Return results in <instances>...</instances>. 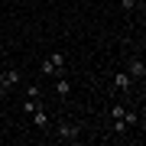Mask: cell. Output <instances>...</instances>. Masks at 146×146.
Listing matches in <instances>:
<instances>
[{"instance_id":"obj_1","label":"cell","mask_w":146,"mask_h":146,"mask_svg":"<svg viewBox=\"0 0 146 146\" xmlns=\"http://www.w3.org/2000/svg\"><path fill=\"white\" fill-rule=\"evenodd\" d=\"M39 72H42V75H52V78H58V75L65 72V55H62V52L46 55V58H42V65H39Z\"/></svg>"},{"instance_id":"obj_2","label":"cell","mask_w":146,"mask_h":146,"mask_svg":"<svg viewBox=\"0 0 146 146\" xmlns=\"http://www.w3.org/2000/svg\"><path fill=\"white\" fill-rule=\"evenodd\" d=\"M55 136L65 140V143H75V140L81 136V123H68V120H62V123L55 127Z\"/></svg>"},{"instance_id":"obj_3","label":"cell","mask_w":146,"mask_h":146,"mask_svg":"<svg viewBox=\"0 0 146 146\" xmlns=\"http://www.w3.org/2000/svg\"><path fill=\"white\" fill-rule=\"evenodd\" d=\"M127 75H130L133 81H143V78H146V65H143L140 55H130V62H127Z\"/></svg>"},{"instance_id":"obj_4","label":"cell","mask_w":146,"mask_h":146,"mask_svg":"<svg viewBox=\"0 0 146 146\" xmlns=\"http://www.w3.org/2000/svg\"><path fill=\"white\" fill-rule=\"evenodd\" d=\"M20 81V68H0V91H10Z\"/></svg>"},{"instance_id":"obj_5","label":"cell","mask_w":146,"mask_h":146,"mask_svg":"<svg viewBox=\"0 0 146 146\" xmlns=\"http://www.w3.org/2000/svg\"><path fill=\"white\" fill-rule=\"evenodd\" d=\"M114 91L130 94V91H133V78H130L127 72H114Z\"/></svg>"},{"instance_id":"obj_6","label":"cell","mask_w":146,"mask_h":146,"mask_svg":"<svg viewBox=\"0 0 146 146\" xmlns=\"http://www.w3.org/2000/svg\"><path fill=\"white\" fill-rule=\"evenodd\" d=\"M33 120H36V127H39V130H49V114H46L39 104H36V110H33Z\"/></svg>"},{"instance_id":"obj_7","label":"cell","mask_w":146,"mask_h":146,"mask_svg":"<svg viewBox=\"0 0 146 146\" xmlns=\"http://www.w3.org/2000/svg\"><path fill=\"white\" fill-rule=\"evenodd\" d=\"M55 94H58V98H68V94H72V84H68L62 75H58V81H55Z\"/></svg>"},{"instance_id":"obj_8","label":"cell","mask_w":146,"mask_h":146,"mask_svg":"<svg viewBox=\"0 0 146 146\" xmlns=\"http://www.w3.org/2000/svg\"><path fill=\"white\" fill-rule=\"evenodd\" d=\"M127 130H130V127L123 123V117H114V123H110V133H117V136H123Z\"/></svg>"},{"instance_id":"obj_9","label":"cell","mask_w":146,"mask_h":146,"mask_svg":"<svg viewBox=\"0 0 146 146\" xmlns=\"http://www.w3.org/2000/svg\"><path fill=\"white\" fill-rule=\"evenodd\" d=\"M123 123H127V127H136V123H140V117H136L133 110H123Z\"/></svg>"},{"instance_id":"obj_10","label":"cell","mask_w":146,"mask_h":146,"mask_svg":"<svg viewBox=\"0 0 146 146\" xmlns=\"http://www.w3.org/2000/svg\"><path fill=\"white\" fill-rule=\"evenodd\" d=\"M26 98L39 101V98H42V88H39V84H29V88H26Z\"/></svg>"},{"instance_id":"obj_11","label":"cell","mask_w":146,"mask_h":146,"mask_svg":"<svg viewBox=\"0 0 146 146\" xmlns=\"http://www.w3.org/2000/svg\"><path fill=\"white\" fill-rule=\"evenodd\" d=\"M123 110H127L123 104H114V107H110V120H114V117H123Z\"/></svg>"},{"instance_id":"obj_12","label":"cell","mask_w":146,"mask_h":146,"mask_svg":"<svg viewBox=\"0 0 146 146\" xmlns=\"http://www.w3.org/2000/svg\"><path fill=\"white\" fill-rule=\"evenodd\" d=\"M120 7H123L127 13H133V10H136V0H120Z\"/></svg>"}]
</instances>
